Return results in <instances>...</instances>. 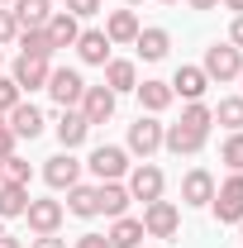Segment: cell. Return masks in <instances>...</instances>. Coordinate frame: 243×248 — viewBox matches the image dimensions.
Here are the masks:
<instances>
[{
  "mask_svg": "<svg viewBox=\"0 0 243 248\" xmlns=\"http://www.w3.org/2000/svg\"><path fill=\"white\" fill-rule=\"evenodd\" d=\"M210 210H214L219 224H239V219H243V172H229L224 182L214 186Z\"/></svg>",
  "mask_w": 243,
  "mask_h": 248,
  "instance_id": "6da1fadb",
  "label": "cell"
},
{
  "mask_svg": "<svg viewBox=\"0 0 243 248\" xmlns=\"http://www.w3.org/2000/svg\"><path fill=\"white\" fill-rule=\"evenodd\" d=\"M200 72H205L210 81H239L243 53L234 48V43H210V48H205V62H200Z\"/></svg>",
  "mask_w": 243,
  "mask_h": 248,
  "instance_id": "7a4b0ae2",
  "label": "cell"
},
{
  "mask_svg": "<svg viewBox=\"0 0 243 248\" xmlns=\"http://www.w3.org/2000/svg\"><path fill=\"white\" fill-rule=\"evenodd\" d=\"M86 167L95 172V182H124V177H129V148H120V143H100V148H91Z\"/></svg>",
  "mask_w": 243,
  "mask_h": 248,
  "instance_id": "3957f363",
  "label": "cell"
},
{
  "mask_svg": "<svg viewBox=\"0 0 243 248\" xmlns=\"http://www.w3.org/2000/svg\"><path fill=\"white\" fill-rule=\"evenodd\" d=\"M43 91L53 95L62 110H76V105H81V95H86V81H81V72H76V67H53Z\"/></svg>",
  "mask_w": 243,
  "mask_h": 248,
  "instance_id": "277c9868",
  "label": "cell"
},
{
  "mask_svg": "<svg viewBox=\"0 0 243 248\" xmlns=\"http://www.w3.org/2000/svg\"><path fill=\"white\" fill-rule=\"evenodd\" d=\"M162 129H167V124H157V115H138V120L129 124V139H124V148H129L134 157H143V162H148V157L162 148Z\"/></svg>",
  "mask_w": 243,
  "mask_h": 248,
  "instance_id": "5b68a950",
  "label": "cell"
},
{
  "mask_svg": "<svg viewBox=\"0 0 243 248\" xmlns=\"http://www.w3.org/2000/svg\"><path fill=\"white\" fill-rule=\"evenodd\" d=\"M177 229H182V210L172 201H148L143 205V234L148 239H177Z\"/></svg>",
  "mask_w": 243,
  "mask_h": 248,
  "instance_id": "8992f818",
  "label": "cell"
},
{
  "mask_svg": "<svg viewBox=\"0 0 243 248\" xmlns=\"http://www.w3.org/2000/svg\"><path fill=\"white\" fill-rule=\"evenodd\" d=\"M129 196L134 201H162V186H167V177H162V167H152V162H138V167H129Z\"/></svg>",
  "mask_w": 243,
  "mask_h": 248,
  "instance_id": "52a82bcc",
  "label": "cell"
},
{
  "mask_svg": "<svg viewBox=\"0 0 243 248\" xmlns=\"http://www.w3.org/2000/svg\"><path fill=\"white\" fill-rule=\"evenodd\" d=\"M24 219H29L33 234H58L62 219H67V205H62V201H33V196H29V210H24Z\"/></svg>",
  "mask_w": 243,
  "mask_h": 248,
  "instance_id": "ba28073f",
  "label": "cell"
},
{
  "mask_svg": "<svg viewBox=\"0 0 243 248\" xmlns=\"http://www.w3.org/2000/svg\"><path fill=\"white\" fill-rule=\"evenodd\" d=\"M115 100H120V95L110 91V86H86V95H81V105H76V110H81V115H86V124H105V120H115Z\"/></svg>",
  "mask_w": 243,
  "mask_h": 248,
  "instance_id": "9c48e42d",
  "label": "cell"
},
{
  "mask_svg": "<svg viewBox=\"0 0 243 248\" xmlns=\"http://www.w3.org/2000/svg\"><path fill=\"white\" fill-rule=\"evenodd\" d=\"M43 182L53 186V191H72V186L81 182V162H76L72 153L48 157V162H43Z\"/></svg>",
  "mask_w": 243,
  "mask_h": 248,
  "instance_id": "30bf717a",
  "label": "cell"
},
{
  "mask_svg": "<svg viewBox=\"0 0 243 248\" xmlns=\"http://www.w3.org/2000/svg\"><path fill=\"white\" fill-rule=\"evenodd\" d=\"M214 201V177L205 172V167H191L182 177V205H191V210H200V205H210Z\"/></svg>",
  "mask_w": 243,
  "mask_h": 248,
  "instance_id": "8fae6325",
  "label": "cell"
},
{
  "mask_svg": "<svg viewBox=\"0 0 243 248\" xmlns=\"http://www.w3.org/2000/svg\"><path fill=\"white\" fill-rule=\"evenodd\" d=\"M205 139H210V134H196V129H186V124H167V129H162V148L177 153V157H196L205 148Z\"/></svg>",
  "mask_w": 243,
  "mask_h": 248,
  "instance_id": "7c38bea8",
  "label": "cell"
},
{
  "mask_svg": "<svg viewBox=\"0 0 243 248\" xmlns=\"http://www.w3.org/2000/svg\"><path fill=\"white\" fill-rule=\"evenodd\" d=\"M5 124H10V129H15V139H38V134H43V110H38V105H29V100H19V105H15V110H10V115H5Z\"/></svg>",
  "mask_w": 243,
  "mask_h": 248,
  "instance_id": "4fadbf2b",
  "label": "cell"
},
{
  "mask_svg": "<svg viewBox=\"0 0 243 248\" xmlns=\"http://www.w3.org/2000/svg\"><path fill=\"white\" fill-rule=\"evenodd\" d=\"M43 33H48L53 48H76V38H81V19L67 15V10H53V19L43 24Z\"/></svg>",
  "mask_w": 243,
  "mask_h": 248,
  "instance_id": "5bb4252c",
  "label": "cell"
},
{
  "mask_svg": "<svg viewBox=\"0 0 243 248\" xmlns=\"http://www.w3.org/2000/svg\"><path fill=\"white\" fill-rule=\"evenodd\" d=\"M110 38H105V29H81V38H76V58L86 62V67H105L110 62Z\"/></svg>",
  "mask_w": 243,
  "mask_h": 248,
  "instance_id": "9a60e30c",
  "label": "cell"
},
{
  "mask_svg": "<svg viewBox=\"0 0 243 248\" xmlns=\"http://www.w3.org/2000/svg\"><path fill=\"white\" fill-rule=\"evenodd\" d=\"M48 72H53V62H43V58H19L10 77H15V86H19V91H43V86H48Z\"/></svg>",
  "mask_w": 243,
  "mask_h": 248,
  "instance_id": "2e32d148",
  "label": "cell"
},
{
  "mask_svg": "<svg viewBox=\"0 0 243 248\" xmlns=\"http://www.w3.org/2000/svg\"><path fill=\"white\" fill-rule=\"evenodd\" d=\"M167 86H172V95H182L186 105H191V100H200V95L210 91V77H205L200 67H177V77H172Z\"/></svg>",
  "mask_w": 243,
  "mask_h": 248,
  "instance_id": "e0dca14e",
  "label": "cell"
},
{
  "mask_svg": "<svg viewBox=\"0 0 243 248\" xmlns=\"http://www.w3.org/2000/svg\"><path fill=\"white\" fill-rule=\"evenodd\" d=\"M86 134H91V124H86L81 110H62V120H58V143H62V153L81 148V143H86Z\"/></svg>",
  "mask_w": 243,
  "mask_h": 248,
  "instance_id": "ac0fdd59",
  "label": "cell"
},
{
  "mask_svg": "<svg viewBox=\"0 0 243 248\" xmlns=\"http://www.w3.org/2000/svg\"><path fill=\"white\" fill-rule=\"evenodd\" d=\"M95 196H100V215H110V219H120V215H129V186L124 182H100L95 186Z\"/></svg>",
  "mask_w": 243,
  "mask_h": 248,
  "instance_id": "d6986e66",
  "label": "cell"
},
{
  "mask_svg": "<svg viewBox=\"0 0 243 248\" xmlns=\"http://www.w3.org/2000/svg\"><path fill=\"white\" fill-rule=\"evenodd\" d=\"M105 86H110L115 95L134 91V86H138V67H134L129 58H110L105 62Z\"/></svg>",
  "mask_w": 243,
  "mask_h": 248,
  "instance_id": "ffe728a7",
  "label": "cell"
},
{
  "mask_svg": "<svg viewBox=\"0 0 243 248\" xmlns=\"http://www.w3.org/2000/svg\"><path fill=\"white\" fill-rule=\"evenodd\" d=\"M10 10H15L19 29H43V24L53 19V0H15Z\"/></svg>",
  "mask_w": 243,
  "mask_h": 248,
  "instance_id": "44dd1931",
  "label": "cell"
},
{
  "mask_svg": "<svg viewBox=\"0 0 243 248\" xmlns=\"http://www.w3.org/2000/svg\"><path fill=\"white\" fill-rule=\"evenodd\" d=\"M134 48H138V58H143V62H162V58H167V48H172V33H167V29H138Z\"/></svg>",
  "mask_w": 243,
  "mask_h": 248,
  "instance_id": "7402d4cb",
  "label": "cell"
},
{
  "mask_svg": "<svg viewBox=\"0 0 243 248\" xmlns=\"http://www.w3.org/2000/svg\"><path fill=\"white\" fill-rule=\"evenodd\" d=\"M24 210H29V186L0 182V219H24Z\"/></svg>",
  "mask_w": 243,
  "mask_h": 248,
  "instance_id": "603a6c76",
  "label": "cell"
},
{
  "mask_svg": "<svg viewBox=\"0 0 243 248\" xmlns=\"http://www.w3.org/2000/svg\"><path fill=\"white\" fill-rule=\"evenodd\" d=\"M67 215H76V219H95L100 215V196H95V186H72L67 191Z\"/></svg>",
  "mask_w": 243,
  "mask_h": 248,
  "instance_id": "cb8c5ba5",
  "label": "cell"
},
{
  "mask_svg": "<svg viewBox=\"0 0 243 248\" xmlns=\"http://www.w3.org/2000/svg\"><path fill=\"white\" fill-rule=\"evenodd\" d=\"M105 38H110V43H134V38H138V15H134V10H110Z\"/></svg>",
  "mask_w": 243,
  "mask_h": 248,
  "instance_id": "d4e9b609",
  "label": "cell"
},
{
  "mask_svg": "<svg viewBox=\"0 0 243 248\" xmlns=\"http://www.w3.org/2000/svg\"><path fill=\"white\" fill-rule=\"evenodd\" d=\"M115 248H138L148 234H143V219H134V215H120L115 224H110V234H105Z\"/></svg>",
  "mask_w": 243,
  "mask_h": 248,
  "instance_id": "484cf974",
  "label": "cell"
},
{
  "mask_svg": "<svg viewBox=\"0 0 243 248\" xmlns=\"http://www.w3.org/2000/svg\"><path fill=\"white\" fill-rule=\"evenodd\" d=\"M134 91H138V100H143V110H148V115H162V110H167V105L177 100L167 81H138Z\"/></svg>",
  "mask_w": 243,
  "mask_h": 248,
  "instance_id": "4316f807",
  "label": "cell"
},
{
  "mask_svg": "<svg viewBox=\"0 0 243 248\" xmlns=\"http://www.w3.org/2000/svg\"><path fill=\"white\" fill-rule=\"evenodd\" d=\"M15 43H19V58H43V62H53V53H58V48L48 43V33H43V29H19Z\"/></svg>",
  "mask_w": 243,
  "mask_h": 248,
  "instance_id": "83f0119b",
  "label": "cell"
},
{
  "mask_svg": "<svg viewBox=\"0 0 243 248\" xmlns=\"http://www.w3.org/2000/svg\"><path fill=\"white\" fill-rule=\"evenodd\" d=\"M177 124H186V129H196V134H210V124H214V110L205 105V100H191L182 110V120Z\"/></svg>",
  "mask_w": 243,
  "mask_h": 248,
  "instance_id": "f1b7e54d",
  "label": "cell"
},
{
  "mask_svg": "<svg viewBox=\"0 0 243 248\" xmlns=\"http://www.w3.org/2000/svg\"><path fill=\"white\" fill-rule=\"evenodd\" d=\"M214 124H224L229 134L243 129V95H224V100H219V110H214Z\"/></svg>",
  "mask_w": 243,
  "mask_h": 248,
  "instance_id": "f546056e",
  "label": "cell"
},
{
  "mask_svg": "<svg viewBox=\"0 0 243 248\" xmlns=\"http://www.w3.org/2000/svg\"><path fill=\"white\" fill-rule=\"evenodd\" d=\"M29 162H24V157L19 153H10V157H0V182H19V186H29Z\"/></svg>",
  "mask_w": 243,
  "mask_h": 248,
  "instance_id": "4dcf8cb0",
  "label": "cell"
},
{
  "mask_svg": "<svg viewBox=\"0 0 243 248\" xmlns=\"http://www.w3.org/2000/svg\"><path fill=\"white\" fill-rule=\"evenodd\" d=\"M219 157H224V167H229V172H243V129H234V134L224 139Z\"/></svg>",
  "mask_w": 243,
  "mask_h": 248,
  "instance_id": "1f68e13d",
  "label": "cell"
},
{
  "mask_svg": "<svg viewBox=\"0 0 243 248\" xmlns=\"http://www.w3.org/2000/svg\"><path fill=\"white\" fill-rule=\"evenodd\" d=\"M19 100H24V91L15 86V77H0V115H10Z\"/></svg>",
  "mask_w": 243,
  "mask_h": 248,
  "instance_id": "d6a6232c",
  "label": "cell"
},
{
  "mask_svg": "<svg viewBox=\"0 0 243 248\" xmlns=\"http://www.w3.org/2000/svg\"><path fill=\"white\" fill-rule=\"evenodd\" d=\"M15 38H19V19H15V10H0V48L15 43Z\"/></svg>",
  "mask_w": 243,
  "mask_h": 248,
  "instance_id": "836d02e7",
  "label": "cell"
},
{
  "mask_svg": "<svg viewBox=\"0 0 243 248\" xmlns=\"http://www.w3.org/2000/svg\"><path fill=\"white\" fill-rule=\"evenodd\" d=\"M67 15H76V19H91V15H100V0H67Z\"/></svg>",
  "mask_w": 243,
  "mask_h": 248,
  "instance_id": "e575fe53",
  "label": "cell"
},
{
  "mask_svg": "<svg viewBox=\"0 0 243 248\" xmlns=\"http://www.w3.org/2000/svg\"><path fill=\"white\" fill-rule=\"evenodd\" d=\"M15 143H19V139H15V129L5 124V115H0V157H10V153H15Z\"/></svg>",
  "mask_w": 243,
  "mask_h": 248,
  "instance_id": "d590c367",
  "label": "cell"
},
{
  "mask_svg": "<svg viewBox=\"0 0 243 248\" xmlns=\"http://www.w3.org/2000/svg\"><path fill=\"white\" fill-rule=\"evenodd\" d=\"M72 248H115V244H110L105 234H81V239H76Z\"/></svg>",
  "mask_w": 243,
  "mask_h": 248,
  "instance_id": "8d00e7d4",
  "label": "cell"
},
{
  "mask_svg": "<svg viewBox=\"0 0 243 248\" xmlns=\"http://www.w3.org/2000/svg\"><path fill=\"white\" fill-rule=\"evenodd\" d=\"M229 43L243 53V15H234V24H229Z\"/></svg>",
  "mask_w": 243,
  "mask_h": 248,
  "instance_id": "74e56055",
  "label": "cell"
},
{
  "mask_svg": "<svg viewBox=\"0 0 243 248\" xmlns=\"http://www.w3.org/2000/svg\"><path fill=\"white\" fill-rule=\"evenodd\" d=\"M33 248H67V239H58V234H38Z\"/></svg>",
  "mask_w": 243,
  "mask_h": 248,
  "instance_id": "f35d334b",
  "label": "cell"
},
{
  "mask_svg": "<svg viewBox=\"0 0 243 248\" xmlns=\"http://www.w3.org/2000/svg\"><path fill=\"white\" fill-rule=\"evenodd\" d=\"M0 248H24V244H19V239H15L10 229H0Z\"/></svg>",
  "mask_w": 243,
  "mask_h": 248,
  "instance_id": "ab89813d",
  "label": "cell"
},
{
  "mask_svg": "<svg viewBox=\"0 0 243 248\" xmlns=\"http://www.w3.org/2000/svg\"><path fill=\"white\" fill-rule=\"evenodd\" d=\"M186 5H191V10H214L219 0H186Z\"/></svg>",
  "mask_w": 243,
  "mask_h": 248,
  "instance_id": "60d3db41",
  "label": "cell"
},
{
  "mask_svg": "<svg viewBox=\"0 0 243 248\" xmlns=\"http://www.w3.org/2000/svg\"><path fill=\"white\" fill-rule=\"evenodd\" d=\"M224 10H234V15H243V0H219Z\"/></svg>",
  "mask_w": 243,
  "mask_h": 248,
  "instance_id": "b9f144b4",
  "label": "cell"
},
{
  "mask_svg": "<svg viewBox=\"0 0 243 248\" xmlns=\"http://www.w3.org/2000/svg\"><path fill=\"white\" fill-rule=\"evenodd\" d=\"M0 67H5V48H0Z\"/></svg>",
  "mask_w": 243,
  "mask_h": 248,
  "instance_id": "7bdbcfd3",
  "label": "cell"
},
{
  "mask_svg": "<svg viewBox=\"0 0 243 248\" xmlns=\"http://www.w3.org/2000/svg\"><path fill=\"white\" fill-rule=\"evenodd\" d=\"M162 5H177V0H162Z\"/></svg>",
  "mask_w": 243,
  "mask_h": 248,
  "instance_id": "ee69618b",
  "label": "cell"
},
{
  "mask_svg": "<svg viewBox=\"0 0 243 248\" xmlns=\"http://www.w3.org/2000/svg\"><path fill=\"white\" fill-rule=\"evenodd\" d=\"M124 5H138V0H124Z\"/></svg>",
  "mask_w": 243,
  "mask_h": 248,
  "instance_id": "f6af8a7d",
  "label": "cell"
},
{
  "mask_svg": "<svg viewBox=\"0 0 243 248\" xmlns=\"http://www.w3.org/2000/svg\"><path fill=\"white\" fill-rule=\"evenodd\" d=\"M0 5H15V0H0Z\"/></svg>",
  "mask_w": 243,
  "mask_h": 248,
  "instance_id": "bcb514c9",
  "label": "cell"
},
{
  "mask_svg": "<svg viewBox=\"0 0 243 248\" xmlns=\"http://www.w3.org/2000/svg\"><path fill=\"white\" fill-rule=\"evenodd\" d=\"M239 234H243V219H239Z\"/></svg>",
  "mask_w": 243,
  "mask_h": 248,
  "instance_id": "7dc6e473",
  "label": "cell"
},
{
  "mask_svg": "<svg viewBox=\"0 0 243 248\" xmlns=\"http://www.w3.org/2000/svg\"><path fill=\"white\" fill-rule=\"evenodd\" d=\"M239 81H243V72H239Z\"/></svg>",
  "mask_w": 243,
  "mask_h": 248,
  "instance_id": "c3c4849f",
  "label": "cell"
}]
</instances>
